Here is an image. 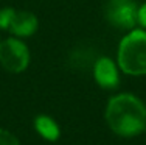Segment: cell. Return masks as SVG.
Wrapping results in <instances>:
<instances>
[{
  "mask_svg": "<svg viewBox=\"0 0 146 145\" xmlns=\"http://www.w3.org/2000/svg\"><path fill=\"white\" fill-rule=\"evenodd\" d=\"M93 78L103 89H115L120 83L118 69L110 58H98L93 63Z\"/></svg>",
  "mask_w": 146,
  "mask_h": 145,
  "instance_id": "cell-5",
  "label": "cell"
},
{
  "mask_svg": "<svg viewBox=\"0 0 146 145\" xmlns=\"http://www.w3.org/2000/svg\"><path fill=\"white\" fill-rule=\"evenodd\" d=\"M0 64L11 74H20L30 64L28 47L17 37H9L0 42Z\"/></svg>",
  "mask_w": 146,
  "mask_h": 145,
  "instance_id": "cell-3",
  "label": "cell"
},
{
  "mask_svg": "<svg viewBox=\"0 0 146 145\" xmlns=\"http://www.w3.org/2000/svg\"><path fill=\"white\" fill-rule=\"evenodd\" d=\"M34 128H36L37 134L48 142H54L61 136L59 125L48 116H37L34 119Z\"/></svg>",
  "mask_w": 146,
  "mask_h": 145,
  "instance_id": "cell-7",
  "label": "cell"
},
{
  "mask_svg": "<svg viewBox=\"0 0 146 145\" xmlns=\"http://www.w3.org/2000/svg\"><path fill=\"white\" fill-rule=\"evenodd\" d=\"M0 145H19V139L11 131L0 128Z\"/></svg>",
  "mask_w": 146,
  "mask_h": 145,
  "instance_id": "cell-9",
  "label": "cell"
},
{
  "mask_svg": "<svg viewBox=\"0 0 146 145\" xmlns=\"http://www.w3.org/2000/svg\"><path fill=\"white\" fill-rule=\"evenodd\" d=\"M138 6L134 0H107L104 17L110 25L123 30H132L137 23Z\"/></svg>",
  "mask_w": 146,
  "mask_h": 145,
  "instance_id": "cell-4",
  "label": "cell"
},
{
  "mask_svg": "<svg viewBox=\"0 0 146 145\" xmlns=\"http://www.w3.org/2000/svg\"><path fill=\"white\" fill-rule=\"evenodd\" d=\"M137 23L141 28H146V3H143L141 6H138L137 11Z\"/></svg>",
  "mask_w": 146,
  "mask_h": 145,
  "instance_id": "cell-10",
  "label": "cell"
},
{
  "mask_svg": "<svg viewBox=\"0 0 146 145\" xmlns=\"http://www.w3.org/2000/svg\"><path fill=\"white\" fill-rule=\"evenodd\" d=\"M8 30L17 37L31 36L37 30V19L30 11H16Z\"/></svg>",
  "mask_w": 146,
  "mask_h": 145,
  "instance_id": "cell-6",
  "label": "cell"
},
{
  "mask_svg": "<svg viewBox=\"0 0 146 145\" xmlns=\"http://www.w3.org/2000/svg\"><path fill=\"white\" fill-rule=\"evenodd\" d=\"M107 126L121 137H134L146 131V105L132 94H118L107 102Z\"/></svg>",
  "mask_w": 146,
  "mask_h": 145,
  "instance_id": "cell-1",
  "label": "cell"
},
{
  "mask_svg": "<svg viewBox=\"0 0 146 145\" xmlns=\"http://www.w3.org/2000/svg\"><path fill=\"white\" fill-rule=\"evenodd\" d=\"M14 14H16V9H13V8L0 9V30H8L9 28Z\"/></svg>",
  "mask_w": 146,
  "mask_h": 145,
  "instance_id": "cell-8",
  "label": "cell"
},
{
  "mask_svg": "<svg viewBox=\"0 0 146 145\" xmlns=\"http://www.w3.org/2000/svg\"><path fill=\"white\" fill-rule=\"evenodd\" d=\"M118 65L127 75H146V31L132 30L118 47Z\"/></svg>",
  "mask_w": 146,
  "mask_h": 145,
  "instance_id": "cell-2",
  "label": "cell"
}]
</instances>
